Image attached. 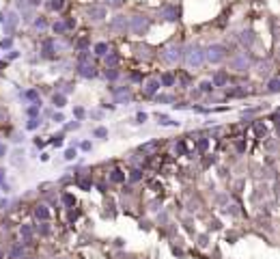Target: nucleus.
<instances>
[{"instance_id":"nucleus-1","label":"nucleus","mask_w":280,"mask_h":259,"mask_svg":"<svg viewBox=\"0 0 280 259\" xmlns=\"http://www.w3.org/2000/svg\"><path fill=\"white\" fill-rule=\"evenodd\" d=\"M207 58H209V61H213V63L222 61V58H224V48H222V45H213V48L207 52Z\"/></svg>"},{"instance_id":"nucleus-2","label":"nucleus","mask_w":280,"mask_h":259,"mask_svg":"<svg viewBox=\"0 0 280 259\" xmlns=\"http://www.w3.org/2000/svg\"><path fill=\"white\" fill-rule=\"evenodd\" d=\"M15 24H17V15H15V13H9V15H7V26H5V33H13Z\"/></svg>"},{"instance_id":"nucleus-3","label":"nucleus","mask_w":280,"mask_h":259,"mask_svg":"<svg viewBox=\"0 0 280 259\" xmlns=\"http://www.w3.org/2000/svg\"><path fill=\"white\" fill-rule=\"evenodd\" d=\"M88 15L95 17V19H101V17L106 15V9H104V7H90V9H88Z\"/></svg>"},{"instance_id":"nucleus-4","label":"nucleus","mask_w":280,"mask_h":259,"mask_svg":"<svg viewBox=\"0 0 280 259\" xmlns=\"http://www.w3.org/2000/svg\"><path fill=\"white\" fill-rule=\"evenodd\" d=\"M188 61H190L192 65H200V63H203V54H200L198 50H190V56H188Z\"/></svg>"},{"instance_id":"nucleus-5","label":"nucleus","mask_w":280,"mask_h":259,"mask_svg":"<svg viewBox=\"0 0 280 259\" xmlns=\"http://www.w3.org/2000/svg\"><path fill=\"white\" fill-rule=\"evenodd\" d=\"M80 74L84 78H93V76H95V67H93V65H82L80 67Z\"/></svg>"},{"instance_id":"nucleus-6","label":"nucleus","mask_w":280,"mask_h":259,"mask_svg":"<svg viewBox=\"0 0 280 259\" xmlns=\"http://www.w3.org/2000/svg\"><path fill=\"white\" fill-rule=\"evenodd\" d=\"M145 26H147V19H142L140 15H136L134 17V30H142Z\"/></svg>"},{"instance_id":"nucleus-7","label":"nucleus","mask_w":280,"mask_h":259,"mask_svg":"<svg viewBox=\"0 0 280 259\" xmlns=\"http://www.w3.org/2000/svg\"><path fill=\"white\" fill-rule=\"evenodd\" d=\"M110 179H112V181H116V184H121V181L125 179V175H123V171H112Z\"/></svg>"},{"instance_id":"nucleus-8","label":"nucleus","mask_w":280,"mask_h":259,"mask_svg":"<svg viewBox=\"0 0 280 259\" xmlns=\"http://www.w3.org/2000/svg\"><path fill=\"white\" fill-rule=\"evenodd\" d=\"M35 214H37V218H41V220H45V218H48V216H50V212H48V209H45V207H41V205H39V207H37V212H35Z\"/></svg>"},{"instance_id":"nucleus-9","label":"nucleus","mask_w":280,"mask_h":259,"mask_svg":"<svg viewBox=\"0 0 280 259\" xmlns=\"http://www.w3.org/2000/svg\"><path fill=\"white\" fill-rule=\"evenodd\" d=\"M157 89H159V82H157V80H153V82L147 84V93H149V95H151V93H155Z\"/></svg>"},{"instance_id":"nucleus-10","label":"nucleus","mask_w":280,"mask_h":259,"mask_svg":"<svg viewBox=\"0 0 280 259\" xmlns=\"http://www.w3.org/2000/svg\"><path fill=\"white\" fill-rule=\"evenodd\" d=\"M175 82V78L170 76V74H164V76H162V84H164V86H170Z\"/></svg>"},{"instance_id":"nucleus-11","label":"nucleus","mask_w":280,"mask_h":259,"mask_svg":"<svg viewBox=\"0 0 280 259\" xmlns=\"http://www.w3.org/2000/svg\"><path fill=\"white\" fill-rule=\"evenodd\" d=\"M106 50H108L106 43H97V45H95V54H106Z\"/></svg>"},{"instance_id":"nucleus-12","label":"nucleus","mask_w":280,"mask_h":259,"mask_svg":"<svg viewBox=\"0 0 280 259\" xmlns=\"http://www.w3.org/2000/svg\"><path fill=\"white\" fill-rule=\"evenodd\" d=\"M54 104H56L58 108H63V106H65V95H54Z\"/></svg>"},{"instance_id":"nucleus-13","label":"nucleus","mask_w":280,"mask_h":259,"mask_svg":"<svg viewBox=\"0 0 280 259\" xmlns=\"http://www.w3.org/2000/svg\"><path fill=\"white\" fill-rule=\"evenodd\" d=\"M63 5H65V2H63V0H52V2H50V7H52L54 11H58V9H63Z\"/></svg>"},{"instance_id":"nucleus-14","label":"nucleus","mask_w":280,"mask_h":259,"mask_svg":"<svg viewBox=\"0 0 280 259\" xmlns=\"http://www.w3.org/2000/svg\"><path fill=\"white\" fill-rule=\"evenodd\" d=\"M63 203H65V205H73V203H76V199H73L71 194H65V197H63Z\"/></svg>"},{"instance_id":"nucleus-15","label":"nucleus","mask_w":280,"mask_h":259,"mask_svg":"<svg viewBox=\"0 0 280 259\" xmlns=\"http://www.w3.org/2000/svg\"><path fill=\"white\" fill-rule=\"evenodd\" d=\"M116 61H119V56H116V54H110V56L106 58V63H108V65H116Z\"/></svg>"},{"instance_id":"nucleus-16","label":"nucleus","mask_w":280,"mask_h":259,"mask_svg":"<svg viewBox=\"0 0 280 259\" xmlns=\"http://www.w3.org/2000/svg\"><path fill=\"white\" fill-rule=\"evenodd\" d=\"M65 158H67V160H73V158H76V149H67V151H65Z\"/></svg>"},{"instance_id":"nucleus-17","label":"nucleus","mask_w":280,"mask_h":259,"mask_svg":"<svg viewBox=\"0 0 280 259\" xmlns=\"http://www.w3.org/2000/svg\"><path fill=\"white\" fill-rule=\"evenodd\" d=\"M65 28H67V26L63 24V22H58V24H54V33H63Z\"/></svg>"},{"instance_id":"nucleus-18","label":"nucleus","mask_w":280,"mask_h":259,"mask_svg":"<svg viewBox=\"0 0 280 259\" xmlns=\"http://www.w3.org/2000/svg\"><path fill=\"white\" fill-rule=\"evenodd\" d=\"M22 233H24V238H30V235H32V229H30V227H22Z\"/></svg>"},{"instance_id":"nucleus-19","label":"nucleus","mask_w":280,"mask_h":259,"mask_svg":"<svg viewBox=\"0 0 280 259\" xmlns=\"http://www.w3.org/2000/svg\"><path fill=\"white\" fill-rule=\"evenodd\" d=\"M37 125H39V119H30L28 121V130H35Z\"/></svg>"},{"instance_id":"nucleus-20","label":"nucleus","mask_w":280,"mask_h":259,"mask_svg":"<svg viewBox=\"0 0 280 259\" xmlns=\"http://www.w3.org/2000/svg\"><path fill=\"white\" fill-rule=\"evenodd\" d=\"M106 76H108V78H110V80H114V78H116V76H119V72H116V69H110V72H108V74H106Z\"/></svg>"},{"instance_id":"nucleus-21","label":"nucleus","mask_w":280,"mask_h":259,"mask_svg":"<svg viewBox=\"0 0 280 259\" xmlns=\"http://www.w3.org/2000/svg\"><path fill=\"white\" fill-rule=\"evenodd\" d=\"M0 48H11V39H2L0 41Z\"/></svg>"},{"instance_id":"nucleus-22","label":"nucleus","mask_w":280,"mask_h":259,"mask_svg":"<svg viewBox=\"0 0 280 259\" xmlns=\"http://www.w3.org/2000/svg\"><path fill=\"white\" fill-rule=\"evenodd\" d=\"M269 91H274V93L278 91V80H271V82H269Z\"/></svg>"},{"instance_id":"nucleus-23","label":"nucleus","mask_w":280,"mask_h":259,"mask_svg":"<svg viewBox=\"0 0 280 259\" xmlns=\"http://www.w3.org/2000/svg\"><path fill=\"white\" fill-rule=\"evenodd\" d=\"M106 134H108V132H106L104 128H97V130H95V136H106Z\"/></svg>"},{"instance_id":"nucleus-24","label":"nucleus","mask_w":280,"mask_h":259,"mask_svg":"<svg viewBox=\"0 0 280 259\" xmlns=\"http://www.w3.org/2000/svg\"><path fill=\"white\" fill-rule=\"evenodd\" d=\"M129 177H131V181H136V179H140V171H131V175H129Z\"/></svg>"},{"instance_id":"nucleus-25","label":"nucleus","mask_w":280,"mask_h":259,"mask_svg":"<svg viewBox=\"0 0 280 259\" xmlns=\"http://www.w3.org/2000/svg\"><path fill=\"white\" fill-rule=\"evenodd\" d=\"M26 97H28V100H37V91H28Z\"/></svg>"},{"instance_id":"nucleus-26","label":"nucleus","mask_w":280,"mask_h":259,"mask_svg":"<svg viewBox=\"0 0 280 259\" xmlns=\"http://www.w3.org/2000/svg\"><path fill=\"white\" fill-rule=\"evenodd\" d=\"M106 2H108V5H112V7H119V5L123 2V0H106Z\"/></svg>"},{"instance_id":"nucleus-27","label":"nucleus","mask_w":280,"mask_h":259,"mask_svg":"<svg viewBox=\"0 0 280 259\" xmlns=\"http://www.w3.org/2000/svg\"><path fill=\"white\" fill-rule=\"evenodd\" d=\"M211 89H213L211 82H203V91H211Z\"/></svg>"},{"instance_id":"nucleus-28","label":"nucleus","mask_w":280,"mask_h":259,"mask_svg":"<svg viewBox=\"0 0 280 259\" xmlns=\"http://www.w3.org/2000/svg\"><path fill=\"white\" fill-rule=\"evenodd\" d=\"M80 186L84 188V190H88V188H90V181H88V179H84V181H80Z\"/></svg>"},{"instance_id":"nucleus-29","label":"nucleus","mask_w":280,"mask_h":259,"mask_svg":"<svg viewBox=\"0 0 280 259\" xmlns=\"http://www.w3.org/2000/svg\"><path fill=\"white\" fill-rule=\"evenodd\" d=\"M224 80H226L224 76H216V84H224Z\"/></svg>"},{"instance_id":"nucleus-30","label":"nucleus","mask_w":280,"mask_h":259,"mask_svg":"<svg viewBox=\"0 0 280 259\" xmlns=\"http://www.w3.org/2000/svg\"><path fill=\"white\" fill-rule=\"evenodd\" d=\"M177 151H179V153H185V145L179 143V145H177Z\"/></svg>"},{"instance_id":"nucleus-31","label":"nucleus","mask_w":280,"mask_h":259,"mask_svg":"<svg viewBox=\"0 0 280 259\" xmlns=\"http://www.w3.org/2000/svg\"><path fill=\"white\" fill-rule=\"evenodd\" d=\"M78 48H80V50H84V48H86V39H82V41H78Z\"/></svg>"},{"instance_id":"nucleus-32","label":"nucleus","mask_w":280,"mask_h":259,"mask_svg":"<svg viewBox=\"0 0 280 259\" xmlns=\"http://www.w3.org/2000/svg\"><path fill=\"white\" fill-rule=\"evenodd\" d=\"M5 153H7V147H5V145H0V158H2Z\"/></svg>"},{"instance_id":"nucleus-33","label":"nucleus","mask_w":280,"mask_h":259,"mask_svg":"<svg viewBox=\"0 0 280 259\" xmlns=\"http://www.w3.org/2000/svg\"><path fill=\"white\" fill-rule=\"evenodd\" d=\"M2 181H5V171L0 169V184H2Z\"/></svg>"},{"instance_id":"nucleus-34","label":"nucleus","mask_w":280,"mask_h":259,"mask_svg":"<svg viewBox=\"0 0 280 259\" xmlns=\"http://www.w3.org/2000/svg\"><path fill=\"white\" fill-rule=\"evenodd\" d=\"M30 2H32V5H39V0H30Z\"/></svg>"}]
</instances>
